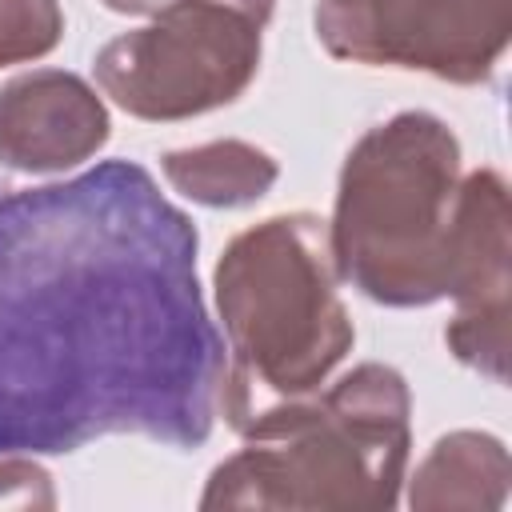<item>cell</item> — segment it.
<instances>
[{
	"mask_svg": "<svg viewBox=\"0 0 512 512\" xmlns=\"http://www.w3.org/2000/svg\"><path fill=\"white\" fill-rule=\"evenodd\" d=\"M272 8L276 0H176L96 52V88L152 124L216 112L256 80Z\"/></svg>",
	"mask_w": 512,
	"mask_h": 512,
	"instance_id": "5",
	"label": "cell"
},
{
	"mask_svg": "<svg viewBox=\"0 0 512 512\" xmlns=\"http://www.w3.org/2000/svg\"><path fill=\"white\" fill-rule=\"evenodd\" d=\"M160 172L172 192L200 208H248L264 200L280 180L276 156L236 136L172 148L160 156Z\"/></svg>",
	"mask_w": 512,
	"mask_h": 512,
	"instance_id": "10",
	"label": "cell"
},
{
	"mask_svg": "<svg viewBox=\"0 0 512 512\" xmlns=\"http://www.w3.org/2000/svg\"><path fill=\"white\" fill-rule=\"evenodd\" d=\"M512 484V456L500 436L480 428L444 432L404 476L400 500L416 512H500Z\"/></svg>",
	"mask_w": 512,
	"mask_h": 512,
	"instance_id": "9",
	"label": "cell"
},
{
	"mask_svg": "<svg viewBox=\"0 0 512 512\" xmlns=\"http://www.w3.org/2000/svg\"><path fill=\"white\" fill-rule=\"evenodd\" d=\"M196 252V224L136 160L0 196V456L212 436L224 336Z\"/></svg>",
	"mask_w": 512,
	"mask_h": 512,
	"instance_id": "1",
	"label": "cell"
},
{
	"mask_svg": "<svg viewBox=\"0 0 512 512\" xmlns=\"http://www.w3.org/2000/svg\"><path fill=\"white\" fill-rule=\"evenodd\" d=\"M0 508H56L52 476L36 464V456H0Z\"/></svg>",
	"mask_w": 512,
	"mask_h": 512,
	"instance_id": "12",
	"label": "cell"
},
{
	"mask_svg": "<svg viewBox=\"0 0 512 512\" xmlns=\"http://www.w3.org/2000/svg\"><path fill=\"white\" fill-rule=\"evenodd\" d=\"M412 456L408 380L364 360L324 392L264 408L240 428L200 492V508L388 512L400 504Z\"/></svg>",
	"mask_w": 512,
	"mask_h": 512,
	"instance_id": "2",
	"label": "cell"
},
{
	"mask_svg": "<svg viewBox=\"0 0 512 512\" xmlns=\"http://www.w3.org/2000/svg\"><path fill=\"white\" fill-rule=\"evenodd\" d=\"M224 328L220 416L244 428L272 404L320 392L356 344L328 220L276 212L228 240L212 268Z\"/></svg>",
	"mask_w": 512,
	"mask_h": 512,
	"instance_id": "3",
	"label": "cell"
},
{
	"mask_svg": "<svg viewBox=\"0 0 512 512\" xmlns=\"http://www.w3.org/2000/svg\"><path fill=\"white\" fill-rule=\"evenodd\" d=\"M508 252H512V204L496 168L460 176L448 300L452 320L444 328L448 352L492 384L508 380Z\"/></svg>",
	"mask_w": 512,
	"mask_h": 512,
	"instance_id": "7",
	"label": "cell"
},
{
	"mask_svg": "<svg viewBox=\"0 0 512 512\" xmlns=\"http://www.w3.org/2000/svg\"><path fill=\"white\" fill-rule=\"evenodd\" d=\"M108 12H120V16H160L164 8H172L176 0H100Z\"/></svg>",
	"mask_w": 512,
	"mask_h": 512,
	"instance_id": "13",
	"label": "cell"
},
{
	"mask_svg": "<svg viewBox=\"0 0 512 512\" xmlns=\"http://www.w3.org/2000/svg\"><path fill=\"white\" fill-rule=\"evenodd\" d=\"M460 176V140L436 112L372 124L336 180L328 244L340 280L384 308L444 300Z\"/></svg>",
	"mask_w": 512,
	"mask_h": 512,
	"instance_id": "4",
	"label": "cell"
},
{
	"mask_svg": "<svg viewBox=\"0 0 512 512\" xmlns=\"http://www.w3.org/2000/svg\"><path fill=\"white\" fill-rule=\"evenodd\" d=\"M316 40L364 68L484 84L512 36V0H316Z\"/></svg>",
	"mask_w": 512,
	"mask_h": 512,
	"instance_id": "6",
	"label": "cell"
},
{
	"mask_svg": "<svg viewBox=\"0 0 512 512\" xmlns=\"http://www.w3.org/2000/svg\"><path fill=\"white\" fill-rule=\"evenodd\" d=\"M108 136V104L76 72L32 68L0 84V164L12 172H72L92 160Z\"/></svg>",
	"mask_w": 512,
	"mask_h": 512,
	"instance_id": "8",
	"label": "cell"
},
{
	"mask_svg": "<svg viewBox=\"0 0 512 512\" xmlns=\"http://www.w3.org/2000/svg\"><path fill=\"white\" fill-rule=\"evenodd\" d=\"M64 36L60 0H0V68L48 56Z\"/></svg>",
	"mask_w": 512,
	"mask_h": 512,
	"instance_id": "11",
	"label": "cell"
}]
</instances>
